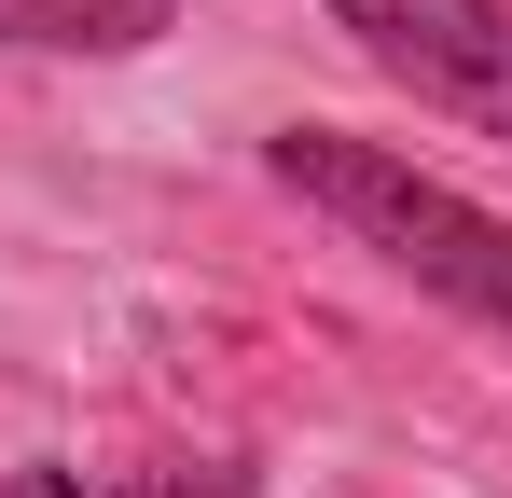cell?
<instances>
[{
    "label": "cell",
    "mask_w": 512,
    "mask_h": 498,
    "mask_svg": "<svg viewBox=\"0 0 512 498\" xmlns=\"http://www.w3.org/2000/svg\"><path fill=\"white\" fill-rule=\"evenodd\" d=\"M263 166H277L305 208H333L374 263H402L416 291H443L457 319L512 332V222H499V208H471L457 180L402 166L388 139H346V125H277V139H263Z\"/></svg>",
    "instance_id": "obj_1"
},
{
    "label": "cell",
    "mask_w": 512,
    "mask_h": 498,
    "mask_svg": "<svg viewBox=\"0 0 512 498\" xmlns=\"http://www.w3.org/2000/svg\"><path fill=\"white\" fill-rule=\"evenodd\" d=\"M416 111H457L471 139H512V0H319Z\"/></svg>",
    "instance_id": "obj_2"
},
{
    "label": "cell",
    "mask_w": 512,
    "mask_h": 498,
    "mask_svg": "<svg viewBox=\"0 0 512 498\" xmlns=\"http://www.w3.org/2000/svg\"><path fill=\"white\" fill-rule=\"evenodd\" d=\"M180 28V0H0V42L28 56H153Z\"/></svg>",
    "instance_id": "obj_3"
},
{
    "label": "cell",
    "mask_w": 512,
    "mask_h": 498,
    "mask_svg": "<svg viewBox=\"0 0 512 498\" xmlns=\"http://www.w3.org/2000/svg\"><path fill=\"white\" fill-rule=\"evenodd\" d=\"M0 498H84V471H14Z\"/></svg>",
    "instance_id": "obj_4"
}]
</instances>
